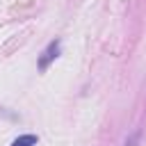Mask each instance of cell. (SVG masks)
<instances>
[{
  "instance_id": "3957f363",
  "label": "cell",
  "mask_w": 146,
  "mask_h": 146,
  "mask_svg": "<svg viewBox=\"0 0 146 146\" xmlns=\"http://www.w3.org/2000/svg\"><path fill=\"white\" fill-rule=\"evenodd\" d=\"M139 139H141V132H139V130H135V132L125 139V144H123V146H137V144H139Z\"/></svg>"
},
{
  "instance_id": "7a4b0ae2",
  "label": "cell",
  "mask_w": 146,
  "mask_h": 146,
  "mask_svg": "<svg viewBox=\"0 0 146 146\" xmlns=\"http://www.w3.org/2000/svg\"><path fill=\"white\" fill-rule=\"evenodd\" d=\"M36 141H39L36 135H21L11 141V146H36Z\"/></svg>"
},
{
  "instance_id": "6da1fadb",
  "label": "cell",
  "mask_w": 146,
  "mask_h": 146,
  "mask_svg": "<svg viewBox=\"0 0 146 146\" xmlns=\"http://www.w3.org/2000/svg\"><path fill=\"white\" fill-rule=\"evenodd\" d=\"M59 50H62V41H59V39H52V41L43 48V52L39 55V59H36V68H39V71H46V68L59 57Z\"/></svg>"
}]
</instances>
